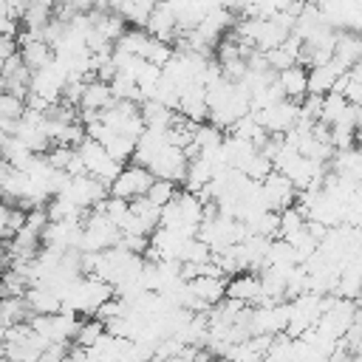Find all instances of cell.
Masks as SVG:
<instances>
[{"instance_id":"6da1fadb","label":"cell","mask_w":362,"mask_h":362,"mask_svg":"<svg viewBox=\"0 0 362 362\" xmlns=\"http://www.w3.org/2000/svg\"><path fill=\"white\" fill-rule=\"evenodd\" d=\"M76 156H79L85 173L93 175L96 181L107 184V187L119 178V173H122V167H124V164H119L116 158H110L107 150H105L99 141H93V139H85V141L76 147Z\"/></svg>"},{"instance_id":"7a4b0ae2","label":"cell","mask_w":362,"mask_h":362,"mask_svg":"<svg viewBox=\"0 0 362 362\" xmlns=\"http://www.w3.org/2000/svg\"><path fill=\"white\" fill-rule=\"evenodd\" d=\"M153 181L156 178L150 175V170H144L139 164H124L122 173H119V178L110 184V198H119V201L133 204V201H139V198L147 195V189H150Z\"/></svg>"},{"instance_id":"3957f363","label":"cell","mask_w":362,"mask_h":362,"mask_svg":"<svg viewBox=\"0 0 362 362\" xmlns=\"http://www.w3.org/2000/svg\"><path fill=\"white\" fill-rule=\"evenodd\" d=\"M255 116H257L260 127L269 136H283V133H288L297 124V119H300V102L283 99V102H277V105H272V107H266V110H260Z\"/></svg>"},{"instance_id":"277c9868","label":"cell","mask_w":362,"mask_h":362,"mask_svg":"<svg viewBox=\"0 0 362 362\" xmlns=\"http://www.w3.org/2000/svg\"><path fill=\"white\" fill-rule=\"evenodd\" d=\"M260 189H263V201H266V206H269L272 212H283V209L294 206L297 189H294V184H291L286 175H280V173L272 170V173L260 181Z\"/></svg>"},{"instance_id":"5b68a950","label":"cell","mask_w":362,"mask_h":362,"mask_svg":"<svg viewBox=\"0 0 362 362\" xmlns=\"http://www.w3.org/2000/svg\"><path fill=\"white\" fill-rule=\"evenodd\" d=\"M226 297H229V300H238V303H243V305H249V308L260 305V303H263V294H260V280H257V274L243 272V274L229 277V280H226Z\"/></svg>"},{"instance_id":"8992f818","label":"cell","mask_w":362,"mask_h":362,"mask_svg":"<svg viewBox=\"0 0 362 362\" xmlns=\"http://www.w3.org/2000/svg\"><path fill=\"white\" fill-rule=\"evenodd\" d=\"M189 294L204 308H212L226 297V280L223 277H195V280H189Z\"/></svg>"},{"instance_id":"52a82bcc","label":"cell","mask_w":362,"mask_h":362,"mask_svg":"<svg viewBox=\"0 0 362 362\" xmlns=\"http://www.w3.org/2000/svg\"><path fill=\"white\" fill-rule=\"evenodd\" d=\"M25 305H28L31 317H48V314L62 311L59 294L51 291L48 286H31V288L25 291Z\"/></svg>"},{"instance_id":"ba28073f","label":"cell","mask_w":362,"mask_h":362,"mask_svg":"<svg viewBox=\"0 0 362 362\" xmlns=\"http://www.w3.org/2000/svg\"><path fill=\"white\" fill-rule=\"evenodd\" d=\"M277 85L288 102H303L308 96V71L303 65H294L288 71L277 74Z\"/></svg>"},{"instance_id":"9c48e42d","label":"cell","mask_w":362,"mask_h":362,"mask_svg":"<svg viewBox=\"0 0 362 362\" xmlns=\"http://www.w3.org/2000/svg\"><path fill=\"white\" fill-rule=\"evenodd\" d=\"M113 93H110V85L107 82H99V79H88L85 82V90H82V99H79V110H88V113H102L113 105Z\"/></svg>"},{"instance_id":"30bf717a","label":"cell","mask_w":362,"mask_h":362,"mask_svg":"<svg viewBox=\"0 0 362 362\" xmlns=\"http://www.w3.org/2000/svg\"><path fill=\"white\" fill-rule=\"evenodd\" d=\"M334 59H339L348 71L362 62V37L354 31H339L334 40Z\"/></svg>"},{"instance_id":"8fae6325","label":"cell","mask_w":362,"mask_h":362,"mask_svg":"<svg viewBox=\"0 0 362 362\" xmlns=\"http://www.w3.org/2000/svg\"><path fill=\"white\" fill-rule=\"evenodd\" d=\"M54 20V3L48 0H40V3H25V11H23V20H20V28L23 31H31V34H42L45 25Z\"/></svg>"},{"instance_id":"7c38bea8","label":"cell","mask_w":362,"mask_h":362,"mask_svg":"<svg viewBox=\"0 0 362 362\" xmlns=\"http://www.w3.org/2000/svg\"><path fill=\"white\" fill-rule=\"evenodd\" d=\"M139 116L144 122V130H170L173 127V119H175V110L158 105V102H141L139 105Z\"/></svg>"},{"instance_id":"4fadbf2b","label":"cell","mask_w":362,"mask_h":362,"mask_svg":"<svg viewBox=\"0 0 362 362\" xmlns=\"http://www.w3.org/2000/svg\"><path fill=\"white\" fill-rule=\"evenodd\" d=\"M153 8H156L153 3H113L110 6V11L119 14L127 28H144L150 14H153Z\"/></svg>"},{"instance_id":"5bb4252c","label":"cell","mask_w":362,"mask_h":362,"mask_svg":"<svg viewBox=\"0 0 362 362\" xmlns=\"http://www.w3.org/2000/svg\"><path fill=\"white\" fill-rule=\"evenodd\" d=\"M294 266H300V257L291 249V243L283 238H274L266 252V269H294Z\"/></svg>"},{"instance_id":"9a60e30c","label":"cell","mask_w":362,"mask_h":362,"mask_svg":"<svg viewBox=\"0 0 362 362\" xmlns=\"http://www.w3.org/2000/svg\"><path fill=\"white\" fill-rule=\"evenodd\" d=\"M28 317H31V311L25 305V297H0V325L6 331L28 322Z\"/></svg>"},{"instance_id":"2e32d148","label":"cell","mask_w":362,"mask_h":362,"mask_svg":"<svg viewBox=\"0 0 362 362\" xmlns=\"http://www.w3.org/2000/svg\"><path fill=\"white\" fill-rule=\"evenodd\" d=\"M102 337H105V325L96 317H82L79 320V328H76V337H74V348L90 351Z\"/></svg>"},{"instance_id":"e0dca14e","label":"cell","mask_w":362,"mask_h":362,"mask_svg":"<svg viewBox=\"0 0 362 362\" xmlns=\"http://www.w3.org/2000/svg\"><path fill=\"white\" fill-rule=\"evenodd\" d=\"M147 45H150V34H147L144 28H127V31L113 42L116 51H124V54H133V57H141V59H144Z\"/></svg>"},{"instance_id":"ac0fdd59","label":"cell","mask_w":362,"mask_h":362,"mask_svg":"<svg viewBox=\"0 0 362 362\" xmlns=\"http://www.w3.org/2000/svg\"><path fill=\"white\" fill-rule=\"evenodd\" d=\"M345 107H348V99H345L342 93H337V90L325 93V96H322V113H320V122L328 124V127L337 124V122L342 119Z\"/></svg>"},{"instance_id":"d6986e66","label":"cell","mask_w":362,"mask_h":362,"mask_svg":"<svg viewBox=\"0 0 362 362\" xmlns=\"http://www.w3.org/2000/svg\"><path fill=\"white\" fill-rule=\"evenodd\" d=\"M130 212H133V218L144 226V232H147V235H150V232L158 226V221H161V209H158V206H153L147 198L133 201V204H130Z\"/></svg>"},{"instance_id":"ffe728a7","label":"cell","mask_w":362,"mask_h":362,"mask_svg":"<svg viewBox=\"0 0 362 362\" xmlns=\"http://www.w3.org/2000/svg\"><path fill=\"white\" fill-rule=\"evenodd\" d=\"M277 215H280L277 238L288 240V238H294L297 232H303V226H305V215L300 212V206H297V204H294V206H288V209H283V212H277Z\"/></svg>"},{"instance_id":"44dd1931","label":"cell","mask_w":362,"mask_h":362,"mask_svg":"<svg viewBox=\"0 0 362 362\" xmlns=\"http://www.w3.org/2000/svg\"><path fill=\"white\" fill-rule=\"evenodd\" d=\"M178 195V184H173V181H161V178H156L153 184H150V189H147V201L153 204V206H158V209H164L167 204H173V198Z\"/></svg>"},{"instance_id":"7402d4cb","label":"cell","mask_w":362,"mask_h":362,"mask_svg":"<svg viewBox=\"0 0 362 362\" xmlns=\"http://www.w3.org/2000/svg\"><path fill=\"white\" fill-rule=\"evenodd\" d=\"M173 54H175V48L170 42H161V40H153L150 37V45L144 51V62L147 65H156V68H164L173 59Z\"/></svg>"},{"instance_id":"603a6c76","label":"cell","mask_w":362,"mask_h":362,"mask_svg":"<svg viewBox=\"0 0 362 362\" xmlns=\"http://www.w3.org/2000/svg\"><path fill=\"white\" fill-rule=\"evenodd\" d=\"M23 113H25V102L3 90V93H0V116H3V119H11V122H20Z\"/></svg>"},{"instance_id":"cb8c5ba5","label":"cell","mask_w":362,"mask_h":362,"mask_svg":"<svg viewBox=\"0 0 362 362\" xmlns=\"http://www.w3.org/2000/svg\"><path fill=\"white\" fill-rule=\"evenodd\" d=\"M6 334H8V331H6L3 325H0V351H3V342H6Z\"/></svg>"},{"instance_id":"d4e9b609","label":"cell","mask_w":362,"mask_h":362,"mask_svg":"<svg viewBox=\"0 0 362 362\" xmlns=\"http://www.w3.org/2000/svg\"><path fill=\"white\" fill-rule=\"evenodd\" d=\"M215 362H235V359H229V356H221V359H215Z\"/></svg>"}]
</instances>
